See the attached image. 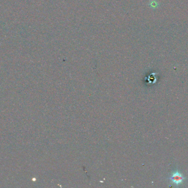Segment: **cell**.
Masks as SVG:
<instances>
[{
  "label": "cell",
  "mask_w": 188,
  "mask_h": 188,
  "mask_svg": "<svg viewBox=\"0 0 188 188\" xmlns=\"http://www.w3.org/2000/svg\"><path fill=\"white\" fill-rule=\"evenodd\" d=\"M169 179L171 180L172 182L177 185H178L182 184L185 179V177H184L180 173L177 171L174 172L172 174V177Z\"/></svg>",
  "instance_id": "6da1fadb"
}]
</instances>
